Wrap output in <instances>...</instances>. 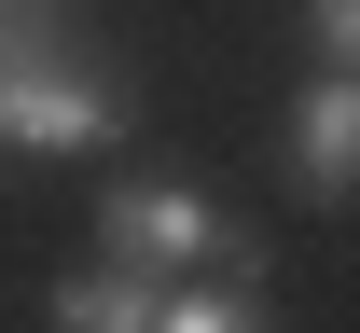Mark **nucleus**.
<instances>
[{"instance_id":"1","label":"nucleus","mask_w":360,"mask_h":333,"mask_svg":"<svg viewBox=\"0 0 360 333\" xmlns=\"http://www.w3.org/2000/svg\"><path fill=\"white\" fill-rule=\"evenodd\" d=\"M97 264H139V278H264V237L222 194L167 181V167H125L97 194Z\"/></svg>"},{"instance_id":"3","label":"nucleus","mask_w":360,"mask_h":333,"mask_svg":"<svg viewBox=\"0 0 360 333\" xmlns=\"http://www.w3.org/2000/svg\"><path fill=\"white\" fill-rule=\"evenodd\" d=\"M277 167H291V194H305V208H347V194H360V84H347V70H319V84L291 97Z\"/></svg>"},{"instance_id":"4","label":"nucleus","mask_w":360,"mask_h":333,"mask_svg":"<svg viewBox=\"0 0 360 333\" xmlns=\"http://www.w3.org/2000/svg\"><path fill=\"white\" fill-rule=\"evenodd\" d=\"M153 291H167V278H139V264H84V278L42 291V320L56 333H153Z\"/></svg>"},{"instance_id":"2","label":"nucleus","mask_w":360,"mask_h":333,"mask_svg":"<svg viewBox=\"0 0 360 333\" xmlns=\"http://www.w3.org/2000/svg\"><path fill=\"white\" fill-rule=\"evenodd\" d=\"M125 139V84L84 70V42H56L42 70H14L0 97V153H111Z\"/></svg>"},{"instance_id":"6","label":"nucleus","mask_w":360,"mask_h":333,"mask_svg":"<svg viewBox=\"0 0 360 333\" xmlns=\"http://www.w3.org/2000/svg\"><path fill=\"white\" fill-rule=\"evenodd\" d=\"M56 42H70V28H56V0H0V97H14V70H42Z\"/></svg>"},{"instance_id":"7","label":"nucleus","mask_w":360,"mask_h":333,"mask_svg":"<svg viewBox=\"0 0 360 333\" xmlns=\"http://www.w3.org/2000/svg\"><path fill=\"white\" fill-rule=\"evenodd\" d=\"M305 42H319V70H347L360 56V0H305Z\"/></svg>"},{"instance_id":"5","label":"nucleus","mask_w":360,"mask_h":333,"mask_svg":"<svg viewBox=\"0 0 360 333\" xmlns=\"http://www.w3.org/2000/svg\"><path fill=\"white\" fill-rule=\"evenodd\" d=\"M153 333H277V320H264V278H167Z\"/></svg>"}]
</instances>
